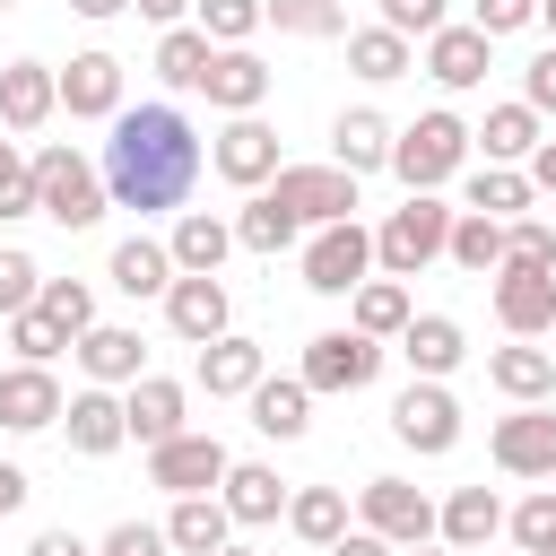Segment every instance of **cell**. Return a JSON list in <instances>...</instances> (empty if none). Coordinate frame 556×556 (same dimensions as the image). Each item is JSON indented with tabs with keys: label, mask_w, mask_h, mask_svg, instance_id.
I'll list each match as a JSON object with an SVG mask.
<instances>
[{
	"label": "cell",
	"mask_w": 556,
	"mask_h": 556,
	"mask_svg": "<svg viewBox=\"0 0 556 556\" xmlns=\"http://www.w3.org/2000/svg\"><path fill=\"white\" fill-rule=\"evenodd\" d=\"M26 165H35V217H52L61 235H87V226H96V217L113 208V200H104V174H96V165H87V156H78L70 139L35 148Z\"/></svg>",
	"instance_id": "cell-2"
},
{
	"label": "cell",
	"mask_w": 556,
	"mask_h": 556,
	"mask_svg": "<svg viewBox=\"0 0 556 556\" xmlns=\"http://www.w3.org/2000/svg\"><path fill=\"white\" fill-rule=\"evenodd\" d=\"M200 156H208V148H200V130H191L182 104H122L96 174H104V200H113V208L156 217V208H182V200H191Z\"/></svg>",
	"instance_id": "cell-1"
},
{
	"label": "cell",
	"mask_w": 556,
	"mask_h": 556,
	"mask_svg": "<svg viewBox=\"0 0 556 556\" xmlns=\"http://www.w3.org/2000/svg\"><path fill=\"white\" fill-rule=\"evenodd\" d=\"M469 165V122L460 113H417L408 130H391V174L408 182V191H434V182H452Z\"/></svg>",
	"instance_id": "cell-4"
},
{
	"label": "cell",
	"mask_w": 556,
	"mask_h": 556,
	"mask_svg": "<svg viewBox=\"0 0 556 556\" xmlns=\"http://www.w3.org/2000/svg\"><path fill=\"white\" fill-rule=\"evenodd\" d=\"M61 382H52V365H9L0 374V426L9 434H43V426H61Z\"/></svg>",
	"instance_id": "cell-18"
},
{
	"label": "cell",
	"mask_w": 556,
	"mask_h": 556,
	"mask_svg": "<svg viewBox=\"0 0 556 556\" xmlns=\"http://www.w3.org/2000/svg\"><path fill=\"white\" fill-rule=\"evenodd\" d=\"M9 348H17V365H52V356L70 348V330H52V321L26 304V313H9Z\"/></svg>",
	"instance_id": "cell-45"
},
{
	"label": "cell",
	"mask_w": 556,
	"mask_h": 556,
	"mask_svg": "<svg viewBox=\"0 0 556 556\" xmlns=\"http://www.w3.org/2000/svg\"><path fill=\"white\" fill-rule=\"evenodd\" d=\"M226 539H235V521H226L217 495H174V513H165V547L174 556H217Z\"/></svg>",
	"instance_id": "cell-30"
},
{
	"label": "cell",
	"mask_w": 556,
	"mask_h": 556,
	"mask_svg": "<svg viewBox=\"0 0 556 556\" xmlns=\"http://www.w3.org/2000/svg\"><path fill=\"white\" fill-rule=\"evenodd\" d=\"M486 70H495V43L478 26H434L426 35V78L434 87H478Z\"/></svg>",
	"instance_id": "cell-23"
},
{
	"label": "cell",
	"mask_w": 556,
	"mask_h": 556,
	"mask_svg": "<svg viewBox=\"0 0 556 556\" xmlns=\"http://www.w3.org/2000/svg\"><path fill=\"white\" fill-rule=\"evenodd\" d=\"M61 434H70V452L78 460H104V452H122L130 434H122V400L113 391H70V408H61Z\"/></svg>",
	"instance_id": "cell-22"
},
{
	"label": "cell",
	"mask_w": 556,
	"mask_h": 556,
	"mask_svg": "<svg viewBox=\"0 0 556 556\" xmlns=\"http://www.w3.org/2000/svg\"><path fill=\"white\" fill-rule=\"evenodd\" d=\"M9 217H35V165L0 139V226H9Z\"/></svg>",
	"instance_id": "cell-48"
},
{
	"label": "cell",
	"mask_w": 556,
	"mask_h": 556,
	"mask_svg": "<svg viewBox=\"0 0 556 556\" xmlns=\"http://www.w3.org/2000/svg\"><path fill=\"white\" fill-rule=\"evenodd\" d=\"M382 374V339H365V330H321L313 348H304V391H365Z\"/></svg>",
	"instance_id": "cell-9"
},
{
	"label": "cell",
	"mask_w": 556,
	"mask_h": 556,
	"mask_svg": "<svg viewBox=\"0 0 556 556\" xmlns=\"http://www.w3.org/2000/svg\"><path fill=\"white\" fill-rule=\"evenodd\" d=\"M469 26L495 43V35H521V26H539V0H469Z\"/></svg>",
	"instance_id": "cell-49"
},
{
	"label": "cell",
	"mask_w": 556,
	"mask_h": 556,
	"mask_svg": "<svg viewBox=\"0 0 556 556\" xmlns=\"http://www.w3.org/2000/svg\"><path fill=\"white\" fill-rule=\"evenodd\" d=\"M26 495H35V486H26V469H17V460H0V521H9Z\"/></svg>",
	"instance_id": "cell-54"
},
{
	"label": "cell",
	"mask_w": 556,
	"mask_h": 556,
	"mask_svg": "<svg viewBox=\"0 0 556 556\" xmlns=\"http://www.w3.org/2000/svg\"><path fill=\"white\" fill-rule=\"evenodd\" d=\"M469 208L495 217V226H513V217L530 208V174H521V165H478V174H469Z\"/></svg>",
	"instance_id": "cell-38"
},
{
	"label": "cell",
	"mask_w": 556,
	"mask_h": 556,
	"mask_svg": "<svg viewBox=\"0 0 556 556\" xmlns=\"http://www.w3.org/2000/svg\"><path fill=\"white\" fill-rule=\"evenodd\" d=\"M165 252H174V278H217V261L235 252V226L208 217V208H182L174 235H165Z\"/></svg>",
	"instance_id": "cell-24"
},
{
	"label": "cell",
	"mask_w": 556,
	"mask_h": 556,
	"mask_svg": "<svg viewBox=\"0 0 556 556\" xmlns=\"http://www.w3.org/2000/svg\"><path fill=\"white\" fill-rule=\"evenodd\" d=\"M252 426H261L269 443H295V434L313 426V391H304V382H278V374H261V382H252Z\"/></svg>",
	"instance_id": "cell-32"
},
{
	"label": "cell",
	"mask_w": 556,
	"mask_h": 556,
	"mask_svg": "<svg viewBox=\"0 0 556 556\" xmlns=\"http://www.w3.org/2000/svg\"><path fill=\"white\" fill-rule=\"evenodd\" d=\"M261 26L304 35V43H330V35H348V0H261Z\"/></svg>",
	"instance_id": "cell-37"
},
{
	"label": "cell",
	"mask_w": 556,
	"mask_h": 556,
	"mask_svg": "<svg viewBox=\"0 0 556 556\" xmlns=\"http://www.w3.org/2000/svg\"><path fill=\"white\" fill-rule=\"evenodd\" d=\"M486 382H495L513 408H539V400L556 391V348H530V339H513V348H495V356H486Z\"/></svg>",
	"instance_id": "cell-27"
},
{
	"label": "cell",
	"mask_w": 556,
	"mask_h": 556,
	"mask_svg": "<svg viewBox=\"0 0 556 556\" xmlns=\"http://www.w3.org/2000/svg\"><path fill=\"white\" fill-rule=\"evenodd\" d=\"M365 278H374V235H365L356 217L313 226V243H304V287H313V295H356Z\"/></svg>",
	"instance_id": "cell-5"
},
{
	"label": "cell",
	"mask_w": 556,
	"mask_h": 556,
	"mask_svg": "<svg viewBox=\"0 0 556 556\" xmlns=\"http://www.w3.org/2000/svg\"><path fill=\"white\" fill-rule=\"evenodd\" d=\"M208 165H217V174H226L235 191H261V182H278V130H269L261 113H235V122L217 130Z\"/></svg>",
	"instance_id": "cell-12"
},
{
	"label": "cell",
	"mask_w": 556,
	"mask_h": 556,
	"mask_svg": "<svg viewBox=\"0 0 556 556\" xmlns=\"http://www.w3.org/2000/svg\"><path fill=\"white\" fill-rule=\"evenodd\" d=\"M261 374H269V356H261V339H243V330H226V339L200 348V391H208V400H252Z\"/></svg>",
	"instance_id": "cell-21"
},
{
	"label": "cell",
	"mask_w": 556,
	"mask_h": 556,
	"mask_svg": "<svg viewBox=\"0 0 556 556\" xmlns=\"http://www.w3.org/2000/svg\"><path fill=\"white\" fill-rule=\"evenodd\" d=\"M165 321H174V339H191V348L226 339V278H174V287H165Z\"/></svg>",
	"instance_id": "cell-25"
},
{
	"label": "cell",
	"mask_w": 556,
	"mask_h": 556,
	"mask_svg": "<svg viewBox=\"0 0 556 556\" xmlns=\"http://www.w3.org/2000/svg\"><path fill=\"white\" fill-rule=\"evenodd\" d=\"M122 434L130 443H174L182 434V382H165V374H139L130 391H122Z\"/></svg>",
	"instance_id": "cell-19"
},
{
	"label": "cell",
	"mask_w": 556,
	"mask_h": 556,
	"mask_svg": "<svg viewBox=\"0 0 556 556\" xmlns=\"http://www.w3.org/2000/svg\"><path fill=\"white\" fill-rule=\"evenodd\" d=\"M35 295H43V261L9 243V252H0V321H9V313H26Z\"/></svg>",
	"instance_id": "cell-46"
},
{
	"label": "cell",
	"mask_w": 556,
	"mask_h": 556,
	"mask_svg": "<svg viewBox=\"0 0 556 556\" xmlns=\"http://www.w3.org/2000/svg\"><path fill=\"white\" fill-rule=\"evenodd\" d=\"M391 434H400L417 460H443V452L460 443V400H452L443 382H408V391L391 400Z\"/></svg>",
	"instance_id": "cell-8"
},
{
	"label": "cell",
	"mask_w": 556,
	"mask_h": 556,
	"mask_svg": "<svg viewBox=\"0 0 556 556\" xmlns=\"http://www.w3.org/2000/svg\"><path fill=\"white\" fill-rule=\"evenodd\" d=\"M486 452H495V469H513V478H556V408L539 400V408L495 417Z\"/></svg>",
	"instance_id": "cell-11"
},
{
	"label": "cell",
	"mask_w": 556,
	"mask_h": 556,
	"mask_svg": "<svg viewBox=\"0 0 556 556\" xmlns=\"http://www.w3.org/2000/svg\"><path fill=\"white\" fill-rule=\"evenodd\" d=\"M287 530H295L304 547L348 539V486H295V495H287Z\"/></svg>",
	"instance_id": "cell-34"
},
{
	"label": "cell",
	"mask_w": 556,
	"mask_h": 556,
	"mask_svg": "<svg viewBox=\"0 0 556 556\" xmlns=\"http://www.w3.org/2000/svg\"><path fill=\"white\" fill-rule=\"evenodd\" d=\"M504 261H513V269H556V226L513 217V226H504Z\"/></svg>",
	"instance_id": "cell-47"
},
{
	"label": "cell",
	"mask_w": 556,
	"mask_h": 556,
	"mask_svg": "<svg viewBox=\"0 0 556 556\" xmlns=\"http://www.w3.org/2000/svg\"><path fill=\"white\" fill-rule=\"evenodd\" d=\"M530 191H556V139L530 148Z\"/></svg>",
	"instance_id": "cell-56"
},
{
	"label": "cell",
	"mask_w": 556,
	"mask_h": 556,
	"mask_svg": "<svg viewBox=\"0 0 556 556\" xmlns=\"http://www.w3.org/2000/svg\"><path fill=\"white\" fill-rule=\"evenodd\" d=\"M191 9H200L191 26H200L217 52H226V43H252V26H261V0H191Z\"/></svg>",
	"instance_id": "cell-44"
},
{
	"label": "cell",
	"mask_w": 556,
	"mask_h": 556,
	"mask_svg": "<svg viewBox=\"0 0 556 556\" xmlns=\"http://www.w3.org/2000/svg\"><path fill=\"white\" fill-rule=\"evenodd\" d=\"M443 261H460L469 278H495V269H504V226L478 217V208H452V243H443Z\"/></svg>",
	"instance_id": "cell-35"
},
{
	"label": "cell",
	"mask_w": 556,
	"mask_h": 556,
	"mask_svg": "<svg viewBox=\"0 0 556 556\" xmlns=\"http://www.w3.org/2000/svg\"><path fill=\"white\" fill-rule=\"evenodd\" d=\"M495 530H504V495L495 486H452L434 504V547H452V556H478Z\"/></svg>",
	"instance_id": "cell-14"
},
{
	"label": "cell",
	"mask_w": 556,
	"mask_h": 556,
	"mask_svg": "<svg viewBox=\"0 0 556 556\" xmlns=\"http://www.w3.org/2000/svg\"><path fill=\"white\" fill-rule=\"evenodd\" d=\"M217 556H261V547H235V539H226V547H217Z\"/></svg>",
	"instance_id": "cell-61"
},
{
	"label": "cell",
	"mask_w": 556,
	"mask_h": 556,
	"mask_svg": "<svg viewBox=\"0 0 556 556\" xmlns=\"http://www.w3.org/2000/svg\"><path fill=\"white\" fill-rule=\"evenodd\" d=\"M521 104H530V113H556V43L521 70Z\"/></svg>",
	"instance_id": "cell-52"
},
{
	"label": "cell",
	"mask_w": 556,
	"mask_h": 556,
	"mask_svg": "<svg viewBox=\"0 0 556 556\" xmlns=\"http://www.w3.org/2000/svg\"><path fill=\"white\" fill-rule=\"evenodd\" d=\"M113 287H122V295H165V287H174V252L148 243V235L113 243Z\"/></svg>",
	"instance_id": "cell-36"
},
{
	"label": "cell",
	"mask_w": 556,
	"mask_h": 556,
	"mask_svg": "<svg viewBox=\"0 0 556 556\" xmlns=\"http://www.w3.org/2000/svg\"><path fill=\"white\" fill-rule=\"evenodd\" d=\"M52 113H61L52 70H43V61H9V70H0V130H43Z\"/></svg>",
	"instance_id": "cell-28"
},
{
	"label": "cell",
	"mask_w": 556,
	"mask_h": 556,
	"mask_svg": "<svg viewBox=\"0 0 556 556\" xmlns=\"http://www.w3.org/2000/svg\"><path fill=\"white\" fill-rule=\"evenodd\" d=\"M330 165H339V174H382V165H391V122H382L374 104L339 113V122H330Z\"/></svg>",
	"instance_id": "cell-29"
},
{
	"label": "cell",
	"mask_w": 556,
	"mask_h": 556,
	"mask_svg": "<svg viewBox=\"0 0 556 556\" xmlns=\"http://www.w3.org/2000/svg\"><path fill=\"white\" fill-rule=\"evenodd\" d=\"M382 26L408 43V35H434V26H452V17H443V0H382Z\"/></svg>",
	"instance_id": "cell-50"
},
{
	"label": "cell",
	"mask_w": 556,
	"mask_h": 556,
	"mask_svg": "<svg viewBox=\"0 0 556 556\" xmlns=\"http://www.w3.org/2000/svg\"><path fill=\"white\" fill-rule=\"evenodd\" d=\"M504 530H513V547H521V556H547V547H556V486L521 495V504L504 513Z\"/></svg>",
	"instance_id": "cell-42"
},
{
	"label": "cell",
	"mask_w": 556,
	"mask_h": 556,
	"mask_svg": "<svg viewBox=\"0 0 556 556\" xmlns=\"http://www.w3.org/2000/svg\"><path fill=\"white\" fill-rule=\"evenodd\" d=\"M400 556H452V547H434V539H426V547H400Z\"/></svg>",
	"instance_id": "cell-59"
},
{
	"label": "cell",
	"mask_w": 556,
	"mask_h": 556,
	"mask_svg": "<svg viewBox=\"0 0 556 556\" xmlns=\"http://www.w3.org/2000/svg\"><path fill=\"white\" fill-rule=\"evenodd\" d=\"M547 556H556V547H547Z\"/></svg>",
	"instance_id": "cell-62"
},
{
	"label": "cell",
	"mask_w": 556,
	"mask_h": 556,
	"mask_svg": "<svg viewBox=\"0 0 556 556\" xmlns=\"http://www.w3.org/2000/svg\"><path fill=\"white\" fill-rule=\"evenodd\" d=\"M200 96H208L226 122H235V113H261V104H269V61H261V52H243V43H226V52H208Z\"/></svg>",
	"instance_id": "cell-16"
},
{
	"label": "cell",
	"mask_w": 556,
	"mask_h": 556,
	"mask_svg": "<svg viewBox=\"0 0 556 556\" xmlns=\"http://www.w3.org/2000/svg\"><path fill=\"white\" fill-rule=\"evenodd\" d=\"M130 9H139L148 26H182V9H191V0H130Z\"/></svg>",
	"instance_id": "cell-57"
},
{
	"label": "cell",
	"mask_w": 556,
	"mask_h": 556,
	"mask_svg": "<svg viewBox=\"0 0 556 556\" xmlns=\"http://www.w3.org/2000/svg\"><path fill=\"white\" fill-rule=\"evenodd\" d=\"M408 313H417V304H408V287H400V278H365V287L348 295V330H365V339H400V330H408Z\"/></svg>",
	"instance_id": "cell-33"
},
{
	"label": "cell",
	"mask_w": 556,
	"mask_h": 556,
	"mask_svg": "<svg viewBox=\"0 0 556 556\" xmlns=\"http://www.w3.org/2000/svg\"><path fill=\"white\" fill-rule=\"evenodd\" d=\"M348 70L374 78V87H382V78H408V43H400L391 26H356V35H348Z\"/></svg>",
	"instance_id": "cell-41"
},
{
	"label": "cell",
	"mask_w": 556,
	"mask_h": 556,
	"mask_svg": "<svg viewBox=\"0 0 556 556\" xmlns=\"http://www.w3.org/2000/svg\"><path fill=\"white\" fill-rule=\"evenodd\" d=\"M356 530L391 539V547H426L434 539V504L408 486V478H365L356 486Z\"/></svg>",
	"instance_id": "cell-7"
},
{
	"label": "cell",
	"mask_w": 556,
	"mask_h": 556,
	"mask_svg": "<svg viewBox=\"0 0 556 556\" xmlns=\"http://www.w3.org/2000/svg\"><path fill=\"white\" fill-rule=\"evenodd\" d=\"M52 87H61V104L78 122H113L122 113V61L113 52H70V70H52Z\"/></svg>",
	"instance_id": "cell-17"
},
{
	"label": "cell",
	"mask_w": 556,
	"mask_h": 556,
	"mask_svg": "<svg viewBox=\"0 0 556 556\" xmlns=\"http://www.w3.org/2000/svg\"><path fill=\"white\" fill-rule=\"evenodd\" d=\"M321 556H400V547H391V539H374V530H348V539H330Z\"/></svg>",
	"instance_id": "cell-53"
},
{
	"label": "cell",
	"mask_w": 556,
	"mask_h": 556,
	"mask_svg": "<svg viewBox=\"0 0 556 556\" xmlns=\"http://www.w3.org/2000/svg\"><path fill=\"white\" fill-rule=\"evenodd\" d=\"M0 9H9V0H0Z\"/></svg>",
	"instance_id": "cell-63"
},
{
	"label": "cell",
	"mask_w": 556,
	"mask_h": 556,
	"mask_svg": "<svg viewBox=\"0 0 556 556\" xmlns=\"http://www.w3.org/2000/svg\"><path fill=\"white\" fill-rule=\"evenodd\" d=\"M539 26H547V35H556V0H539Z\"/></svg>",
	"instance_id": "cell-60"
},
{
	"label": "cell",
	"mask_w": 556,
	"mask_h": 556,
	"mask_svg": "<svg viewBox=\"0 0 556 556\" xmlns=\"http://www.w3.org/2000/svg\"><path fill=\"white\" fill-rule=\"evenodd\" d=\"M226 460H235V452H226L217 434H191V426H182L174 443L148 452V486H165V495H217Z\"/></svg>",
	"instance_id": "cell-10"
},
{
	"label": "cell",
	"mask_w": 556,
	"mask_h": 556,
	"mask_svg": "<svg viewBox=\"0 0 556 556\" xmlns=\"http://www.w3.org/2000/svg\"><path fill=\"white\" fill-rule=\"evenodd\" d=\"M400 356H408V374H417V382H443V374L469 356V339H460V321H452V313H408Z\"/></svg>",
	"instance_id": "cell-26"
},
{
	"label": "cell",
	"mask_w": 556,
	"mask_h": 556,
	"mask_svg": "<svg viewBox=\"0 0 556 556\" xmlns=\"http://www.w3.org/2000/svg\"><path fill=\"white\" fill-rule=\"evenodd\" d=\"M495 321L513 330V339H539V330H556V269H495Z\"/></svg>",
	"instance_id": "cell-15"
},
{
	"label": "cell",
	"mask_w": 556,
	"mask_h": 556,
	"mask_svg": "<svg viewBox=\"0 0 556 556\" xmlns=\"http://www.w3.org/2000/svg\"><path fill=\"white\" fill-rule=\"evenodd\" d=\"M70 9H78V17H96V26H104V17H122V9H130V0H70Z\"/></svg>",
	"instance_id": "cell-58"
},
{
	"label": "cell",
	"mask_w": 556,
	"mask_h": 556,
	"mask_svg": "<svg viewBox=\"0 0 556 556\" xmlns=\"http://www.w3.org/2000/svg\"><path fill=\"white\" fill-rule=\"evenodd\" d=\"M295 235H304V226H295L269 191H252V200H243V217H235V243H243V252H269V261H278Z\"/></svg>",
	"instance_id": "cell-40"
},
{
	"label": "cell",
	"mask_w": 556,
	"mask_h": 556,
	"mask_svg": "<svg viewBox=\"0 0 556 556\" xmlns=\"http://www.w3.org/2000/svg\"><path fill=\"white\" fill-rule=\"evenodd\" d=\"M469 148H486V165H521L539 148V113L513 96V104H486V122L469 130Z\"/></svg>",
	"instance_id": "cell-31"
},
{
	"label": "cell",
	"mask_w": 556,
	"mask_h": 556,
	"mask_svg": "<svg viewBox=\"0 0 556 556\" xmlns=\"http://www.w3.org/2000/svg\"><path fill=\"white\" fill-rule=\"evenodd\" d=\"M35 313H43L52 330H70V339H78V330H96V295H87L78 278H43V295H35Z\"/></svg>",
	"instance_id": "cell-43"
},
{
	"label": "cell",
	"mask_w": 556,
	"mask_h": 556,
	"mask_svg": "<svg viewBox=\"0 0 556 556\" xmlns=\"http://www.w3.org/2000/svg\"><path fill=\"white\" fill-rule=\"evenodd\" d=\"M208 52H217V43H208L200 26H165V35H156V78H165V87H200V78H208Z\"/></svg>",
	"instance_id": "cell-39"
},
{
	"label": "cell",
	"mask_w": 556,
	"mask_h": 556,
	"mask_svg": "<svg viewBox=\"0 0 556 556\" xmlns=\"http://www.w3.org/2000/svg\"><path fill=\"white\" fill-rule=\"evenodd\" d=\"M96 556H165V530H156V521H113Z\"/></svg>",
	"instance_id": "cell-51"
},
{
	"label": "cell",
	"mask_w": 556,
	"mask_h": 556,
	"mask_svg": "<svg viewBox=\"0 0 556 556\" xmlns=\"http://www.w3.org/2000/svg\"><path fill=\"white\" fill-rule=\"evenodd\" d=\"M217 504H226V521H235V530H261V521H278V513H287V486H278V469H269V460H226Z\"/></svg>",
	"instance_id": "cell-20"
},
{
	"label": "cell",
	"mask_w": 556,
	"mask_h": 556,
	"mask_svg": "<svg viewBox=\"0 0 556 556\" xmlns=\"http://www.w3.org/2000/svg\"><path fill=\"white\" fill-rule=\"evenodd\" d=\"M443 243H452V208H443L434 191H408V200L374 226V269H382V278H417L426 261H443Z\"/></svg>",
	"instance_id": "cell-3"
},
{
	"label": "cell",
	"mask_w": 556,
	"mask_h": 556,
	"mask_svg": "<svg viewBox=\"0 0 556 556\" xmlns=\"http://www.w3.org/2000/svg\"><path fill=\"white\" fill-rule=\"evenodd\" d=\"M26 556H96V547H87V539H78V530H43V539H35V547H26Z\"/></svg>",
	"instance_id": "cell-55"
},
{
	"label": "cell",
	"mask_w": 556,
	"mask_h": 556,
	"mask_svg": "<svg viewBox=\"0 0 556 556\" xmlns=\"http://www.w3.org/2000/svg\"><path fill=\"white\" fill-rule=\"evenodd\" d=\"M269 200L295 226H339V217H356V174H339V165H278Z\"/></svg>",
	"instance_id": "cell-6"
},
{
	"label": "cell",
	"mask_w": 556,
	"mask_h": 556,
	"mask_svg": "<svg viewBox=\"0 0 556 556\" xmlns=\"http://www.w3.org/2000/svg\"><path fill=\"white\" fill-rule=\"evenodd\" d=\"M70 356H78V374H87L96 391H113V382L130 391V382L148 374V339H139V330H122V321H96V330H78V339H70Z\"/></svg>",
	"instance_id": "cell-13"
}]
</instances>
